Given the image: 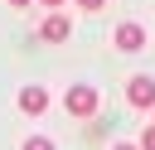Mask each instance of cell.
Returning <instances> with one entry per match:
<instances>
[{"mask_svg": "<svg viewBox=\"0 0 155 150\" xmlns=\"http://www.w3.org/2000/svg\"><path fill=\"white\" fill-rule=\"evenodd\" d=\"M19 150H53V140H48V135H29Z\"/></svg>", "mask_w": 155, "mask_h": 150, "instance_id": "obj_6", "label": "cell"}, {"mask_svg": "<svg viewBox=\"0 0 155 150\" xmlns=\"http://www.w3.org/2000/svg\"><path fill=\"white\" fill-rule=\"evenodd\" d=\"M19 111H24V116H44V111H48V92H44V87H24V92H19Z\"/></svg>", "mask_w": 155, "mask_h": 150, "instance_id": "obj_4", "label": "cell"}, {"mask_svg": "<svg viewBox=\"0 0 155 150\" xmlns=\"http://www.w3.org/2000/svg\"><path fill=\"white\" fill-rule=\"evenodd\" d=\"M10 5H19V10H24V5H29V0H10Z\"/></svg>", "mask_w": 155, "mask_h": 150, "instance_id": "obj_11", "label": "cell"}, {"mask_svg": "<svg viewBox=\"0 0 155 150\" xmlns=\"http://www.w3.org/2000/svg\"><path fill=\"white\" fill-rule=\"evenodd\" d=\"M126 97H131V106H155V82L150 77H131L126 82Z\"/></svg>", "mask_w": 155, "mask_h": 150, "instance_id": "obj_5", "label": "cell"}, {"mask_svg": "<svg viewBox=\"0 0 155 150\" xmlns=\"http://www.w3.org/2000/svg\"><path fill=\"white\" fill-rule=\"evenodd\" d=\"M73 34V24L63 19V15H44V24H39V39H48V44H63Z\"/></svg>", "mask_w": 155, "mask_h": 150, "instance_id": "obj_3", "label": "cell"}, {"mask_svg": "<svg viewBox=\"0 0 155 150\" xmlns=\"http://www.w3.org/2000/svg\"><path fill=\"white\" fill-rule=\"evenodd\" d=\"M111 150H140V145H111Z\"/></svg>", "mask_w": 155, "mask_h": 150, "instance_id": "obj_9", "label": "cell"}, {"mask_svg": "<svg viewBox=\"0 0 155 150\" xmlns=\"http://www.w3.org/2000/svg\"><path fill=\"white\" fill-rule=\"evenodd\" d=\"M78 5H82V10H102L107 0H78Z\"/></svg>", "mask_w": 155, "mask_h": 150, "instance_id": "obj_8", "label": "cell"}, {"mask_svg": "<svg viewBox=\"0 0 155 150\" xmlns=\"http://www.w3.org/2000/svg\"><path fill=\"white\" fill-rule=\"evenodd\" d=\"M140 150H155V126H150V131H140Z\"/></svg>", "mask_w": 155, "mask_h": 150, "instance_id": "obj_7", "label": "cell"}, {"mask_svg": "<svg viewBox=\"0 0 155 150\" xmlns=\"http://www.w3.org/2000/svg\"><path fill=\"white\" fill-rule=\"evenodd\" d=\"M44 5H48V10H58V5H63V0H44Z\"/></svg>", "mask_w": 155, "mask_h": 150, "instance_id": "obj_10", "label": "cell"}, {"mask_svg": "<svg viewBox=\"0 0 155 150\" xmlns=\"http://www.w3.org/2000/svg\"><path fill=\"white\" fill-rule=\"evenodd\" d=\"M116 48H121V53H140V48H145V29H140L136 19L116 24Z\"/></svg>", "mask_w": 155, "mask_h": 150, "instance_id": "obj_2", "label": "cell"}, {"mask_svg": "<svg viewBox=\"0 0 155 150\" xmlns=\"http://www.w3.org/2000/svg\"><path fill=\"white\" fill-rule=\"evenodd\" d=\"M63 106H68L73 116H92V111L102 106V92H97V87H87V82H78V87H68Z\"/></svg>", "mask_w": 155, "mask_h": 150, "instance_id": "obj_1", "label": "cell"}]
</instances>
